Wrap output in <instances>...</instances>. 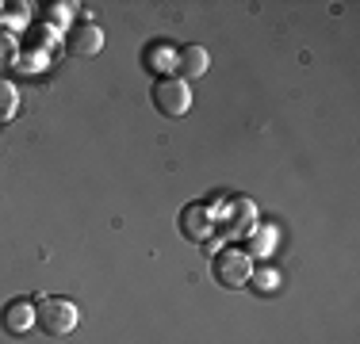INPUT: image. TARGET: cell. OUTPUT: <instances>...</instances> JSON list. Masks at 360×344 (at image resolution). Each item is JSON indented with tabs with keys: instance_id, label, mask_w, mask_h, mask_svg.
<instances>
[{
	"instance_id": "14",
	"label": "cell",
	"mask_w": 360,
	"mask_h": 344,
	"mask_svg": "<svg viewBox=\"0 0 360 344\" xmlns=\"http://www.w3.org/2000/svg\"><path fill=\"white\" fill-rule=\"evenodd\" d=\"M0 58H12V42H8V39L0 42Z\"/></svg>"
},
{
	"instance_id": "9",
	"label": "cell",
	"mask_w": 360,
	"mask_h": 344,
	"mask_svg": "<svg viewBox=\"0 0 360 344\" xmlns=\"http://www.w3.org/2000/svg\"><path fill=\"white\" fill-rule=\"evenodd\" d=\"M280 272H272V268H253L250 275V287L257 291V295H272V291H280Z\"/></svg>"
},
{
	"instance_id": "10",
	"label": "cell",
	"mask_w": 360,
	"mask_h": 344,
	"mask_svg": "<svg viewBox=\"0 0 360 344\" xmlns=\"http://www.w3.org/2000/svg\"><path fill=\"white\" fill-rule=\"evenodd\" d=\"M272 245H276V230H272V226H261L257 234H250V253L269 256V253H272Z\"/></svg>"
},
{
	"instance_id": "5",
	"label": "cell",
	"mask_w": 360,
	"mask_h": 344,
	"mask_svg": "<svg viewBox=\"0 0 360 344\" xmlns=\"http://www.w3.org/2000/svg\"><path fill=\"white\" fill-rule=\"evenodd\" d=\"M65 50L73 58H96L104 50V31L96 23H77V27L65 34Z\"/></svg>"
},
{
	"instance_id": "8",
	"label": "cell",
	"mask_w": 360,
	"mask_h": 344,
	"mask_svg": "<svg viewBox=\"0 0 360 344\" xmlns=\"http://www.w3.org/2000/svg\"><path fill=\"white\" fill-rule=\"evenodd\" d=\"M253 203L250 199H234V203H230V218H226V230H230V234H238V237H250L253 234Z\"/></svg>"
},
{
	"instance_id": "6",
	"label": "cell",
	"mask_w": 360,
	"mask_h": 344,
	"mask_svg": "<svg viewBox=\"0 0 360 344\" xmlns=\"http://www.w3.org/2000/svg\"><path fill=\"white\" fill-rule=\"evenodd\" d=\"M0 322H4V329L12 333V337H27L31 325H35V306H31V298H15V303H8L4 314H0Z\"/></svg>"
},
{
	"instance_id": "3",
	"label": "cell",
	"mask_w": 360,
	"mask_h": 344,
	"mask_svg": "<svg viewBox=\"0 0 360 344\" xmlns=\"http://www.w3.org/2000/svg\"><path fill=\"white\" fill-rule=\"evenodd\" d=\"M150 100H153V107H158L161 115L180 119V115H188V107H192V88H188V81H180V77H161V81L153 84Z\"/></svg>"
},
{
	"instance_id": "12",
	"label": "cell",
	"mask_w": 360,
	"mask_h": 344,
	"mask_svg": "<svg viewBox=\"0 0 360 344\" xmlns=\"http://www.w3.org/2000/svg\"><path fill=\"white\" fill-rule=\"evenodd\" d=\"M15 111V88L8 81H0V119H12Z\"/></svg>"
},
{
	"instance_id": "13",
	"label": "cell",
	"mask_w": 360,
	"mask_h": 344,
	"mask_svg": "<svg viewBox=\"0 0 360 344\" xmlns=\"http://www.w3.org/2000/svg\"><path fill=\"white\" fill-rule=\"evenodd\" d=\"M73 8H77V4H50V15H54V20H65Z\"/></svg>"
},
{
	"instance_id": "7",
	"label": "cell",
	"mask_w": 360,
	"mask_h": 344,
	"mask_svg": "<svg viewBox=\"0 0 360 344\" xmlns=\"http://www.w3.org/2000/svg\"><path fill=\"white\" fill-rule=\"evenodd\" d=\"M207 73V50L203 46H180L176 50V77L180 81H195V77Z\"/></svg>"
},
{
	"instance_id": "1",
	"label": "cell",
	"mask_w": 360,
	"mask_h": 344,
	"mask_svg": "<svg viewBox=\"0 0 360 344\" xmlns=\"http://www.w3.org/2000/svg\"><path fill=\"white\" fill-rule=\"evenodd\" d=\"M77 306L70 303V298H54V295H46V298H39L35 303V325L46 337H70V333L77 329Z\"/></svg>"
},
{
	"instance_id": "4",
	"label": "cell",
	"mask_w": 360,
	"mask_h": 344,
	"mask_svg": "<svg viewBox=\"0 0 360 344\" xmlns=\"http://www.w3.org/2000/svg\"><path fill=\"white\" fill-rule=\"evenodd\" d=\"M180 234L188 241H207L215 234V214H211V206H203V203L184 206L180 211Z\"/></svg>"
},
{
	"instance_id": "11",
	"label": "cell",
	"mask_w": 360,
	"mask_h": 344,
	"mask_svg": "<svg viewBox=\"0 0 360 344\" xmlns=\"http://www.w3.org/2000/svg\"><path fill=\"white\" fill-rule=\"evenodd\" d=\"M146 62H150V69L158 65V73H169V69H176V54L169 46H158V50H150V54H146Z\"/></svg>"
},
{
	"instance_id": "2",
	"label": "cell",
	"mask_w": 360,
	"mask_h": 344,
	"mask_svg": "<svg viewBox=\"0 0 360 344\" xmlns=\"http://www.w3.org/2000/svg\"><path fill=\"white\" fill-rule=\"evenodd\" d=\"M250 275H253V260L245 249H219L215 283H222L226 291H242V287H250Z\"/></svg>"
}]
</instances>
